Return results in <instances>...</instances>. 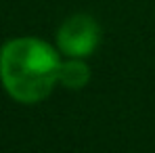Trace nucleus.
I'll return each mask as SVG.
<instances>
[{
  "label": "nucleus",
  "instance_id": "2",
  "mask_svg": "<svg viewBox=\"0 0 155 153\" xmlns=\"http://www.w3.org/2000/svg\"><path fill=\"white\" fill-rule=\"evenodd\" d=\"M101 42V25L94 17L78 13L67 17L57 32V46L65 57L84 59L97 51Z\"/></svg>",
  "mask_w": 155,
  "mask_h": 153
},
{
  "label": "nucleus",
  "instance_id": "3",
  "mask_svg": "<svg viewBox=\"0 0 155 153\" xmlns=\"http://www.w3.org/2000/svg\"><path fill=\"white\" fill-rule=\"evenodd\" d=\"M90 82V67L86 61L69 57L67 61H61L59 65V84L69 88V90H80Z\"/></svg>",
  "mask_w": 155,
  "mask_h": 153
},
{
  "label": "nucleus",
  "instance_id": "1",
  "mask_svg": "<svg viewBox=\"0 0 155 153\" xmlns=\"http://www.w3.org/2000/svg\"><path fill=\"white\" fill-rule=\"evenodd\" d=\"M59 52L40 38H13L0 48V82L19 103H40L59 84Z\"/></svg>",
  "mask_w": 155,
  "mask_h": 153
}]
</instances>
